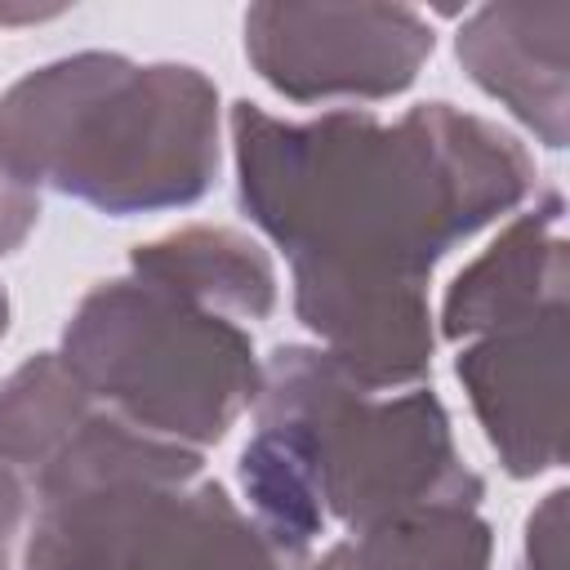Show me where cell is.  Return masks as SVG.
Returning <instances> with one entry per match:
<instances>
[{"label": "cell", "instance_id": "obj_14", "mask_svg": "<svg viewBox=\"0 0 570 570\" xmlns=\"http://www.w3.org/2000/svg\"><path fill=\"white\" fill-rule=\"evenodd\" d=\"M36 223H40V191L13 178L0 160V258L13 254L31 236Z\"/></svg>", "mask_w": 570, "mask_h": 570}, {"label": "cell", "instance_id": "obj_3", "mask_svg": "<svg viewBox=\"0 0 570 570\" xmlns=\"http://www.w3.org/2000/svg\"><path fill=\"white\" fill-rule=\"evenodd\" d=\"M0 160L116 218L183 209L218 174V85L187 62L67 53L0 94Z\"/></svg>", "mask_w": 570, "mask_h": 570}, {"label": "cell", "instance_id": "obj_10", "mask_svg": "<svg viewBox=\"0 0 570 570\" xmlns=\"http://www.w3.org/2000/svg\"><path fill=\"white\" fill-rule=\"evenodd\" d=\"M129 272L232 321H263L276 307V267L267 249L236 227H178L160 240L134 245Z\"/></svg>", "mask_w": 570, "mask_h": 570}, {"label": "cell", "instance_id": "obj_12", "mask_svg": "<svg viewBox=\"0 0 570 570\" xmlns=\"http://www.w3.org/2000/svg\"><path fill=\"white\" fill-rule=\"evenodd\" d=\"M94 410L98 401L58 352L22 361L0 383V459L18 468L31 485V476Z\"/></svg>", "mask_w": 570, "mask_h": 570}, {"label": "cell", "instance_id": "obj_4", "mask_svg": "<svg viewBox=\"0 0 570 570\" xmlns=\"http://www.w3.org/2000/svg\"><path fill=\"white\" fill-rule=\"evenodd\" d=\"M22 570H298L200 450L94 410L31 476Z\"/></svg>", "mask_w": 570, "mask_h": 570}, {"label": "cell", "instance_id": "obj_8", "mask_svg": "<svg viewBox=\"0 0 570 570\" xmlns=\"http://www.w3.org/2000/svg\"><path fill=\"white\" fill-rule=\"evenodd\" d=\"M570 0L481 4L454 36V53L476 89L503 102L543 147L570 138Z\"/></svg>", "mask_w": 570, "mask_h": 570}, {"label": "cell", "instance_id": "obj_7", "mask_svg": "<svg viewBox=\"0 0 570 570\" xmlns=\"http://www.w3.org/2000/svg\"><path fill=\"white\" fill-rule=\"evenodd\" d=\"M570 307L539 312L468 338L454 374L508 476H539L566 463L570 432Z\"/></svg>", "mask_w": 570, "mask_h": 570}, {"label": "cell", "instance_id": "obj_2", "mask_svg": "<svg viewBox=\"0 0 570 570\" xmlns=\"http://www.w3.org/2000/svg\"><path fill=\"white\" fill-rule=\"evenodd\" d=\"M240 485L263 534L307 557L325 521L347 534L432 503H481L432 387L374 392L330 352L285 343L263 361Z\"/></svg>", "mask_w": 570, "mask_h": 570}, {"label": "cell", "instance_id": "obj_15", "mask_svg": "<svg viewBox=\"0 0 570 570\" xmlns=\"http://www.w3.org/2000/svg\"><path fill=\"white\" fill-rule=\"evenodd\" d=\"M27 517H31V485L18 468L0 459V570H9V557H13V543Z\"/></svg>", "mask_w": 570, "mask_h": 570}, {"label": "cell", "instance_id": "obj_16", "mask_svg": "<svg viewBox=\"0 0 570 570\" xmlns=\"http://www.w3.org/2000/svg\"><path fill=\"white\" fill-rule=\"evenodd\" d=\"M53 13H45V9H0V27L4 22H40V18H53Z\"/></svg>", "mask_w": 570, "mask_h": 570}, {"label": "cell", "instance_id": "obj_17", "mask_svg": "<svg viewBox=\"0 0 570 570\" xmlns=\"http://www.w3.org/2000/svg\"><path fill=\"white\" fill-rule=\"evenodd\" d=\"M4 330H9V294L0 285V338H4Z\"/></svg>", "mask_w": 570, "mask_h": 570}, {"label": "cell", "instance_id": "obj_9", "mask_svg": "<svg viewBox=\"0 0 570 570\" xmlns=\"http://www.w3.org/2000/svg\"><path fill=\"white\" fill-rule=\"evenodd\" d=\"M566 200L561 191H543L534 209L517 214L490 249H481L445 289L441 334L450 343H468L485 330L570 307V258L561 236Z\"/></svg>", "mask_w": 570, "mask_h": 570}, {"label": "cell", "instance_id": "obj_11", "mask_svg": "<svg viewBox=\"0 0 570 570\" xmlns=\"http://www.w3.org/2000/svg\"><path fill=\"white\" fill-rule=\"evenodd\" d=\"M490 557L481 503H432L330 543L307 570H490Z\"/></svg>", "mask_w": 570, "mask_h": 570}, {"label": "cell", "instance_id": "obj_6", "mask_svg": "<svg viewBox=\"0 0 570 570\" xmlns=\"http://www.w3.org/2000/svg\"><path fill=\"white\" fill-rule=\"evenodd\" d=\"M432 27L410 4H249L245 53L294 102H379L414 85Z\"/></svg>", "mask_w": 570, "mask_h": 570}, {"label": "cell", "instance_id": "obj_13", "mask_svg": "<svg viewBox=\"0 0 570 570\" xmlns=\"http://www.w3.org/2000/svg\"><path fill=\"white\" fill-rule=\"evenodd\" d=\"M517 570H566V490H552L530 512Z\"/></svg>", "mask_w": 570, "mask_h": 570}, {"label": "cell", "instance_id": "obj_1", "mask_svg": "<svg viewBox=\"0 0 570 570\" xmlns=\"http://www.w3.org/2000/svg\"><path fill=\"white\" fill-rule=\"evenodd\" d=\"M236 200L285 249L294 312L356 383L419 387L432 370V267L534 191V160L485 116L419 102L281 120L232 107Z\"/></svg>", "mask_w": 570, "mask_h": 570}, {"label": "cell", "instance_id": "obj_5", "mask_svg": "<svg viewBox=\"0 0 570 570\" xmlns=\"http://www.w3.org/2000/svg\"><path fill=\"white\" fill-rule=\"evenodd\" d=\"M58 356L102 410L187 450L218 445L263 379L240 321L134 272L80 298Z\"/></svg>", "mask_w": 570, "mask_h": 570}]
</instances>
